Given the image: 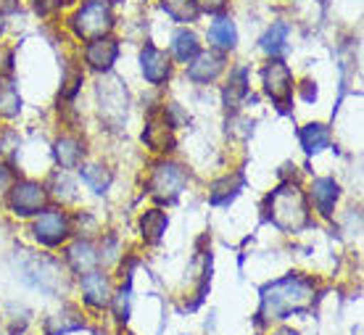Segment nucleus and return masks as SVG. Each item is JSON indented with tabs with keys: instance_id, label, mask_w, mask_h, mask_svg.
<instances>
[{
	"instance_id": "nucleus-1",
	"label": "nucleus",
	"mask_w": 364,
	"mask_h": 335,
	"mask_svg": "<svg viewBox=\"0 0 364 335\" xmlns=\"http://www.w3.org/2000/svg\"><path fill=\"white\" fill-rule=\"evenodd\" d=\"M314 280L304 275H288L282 280H274L262 290V309L259 317L262 322L285 319L296 312H306L314 304Z\"/></svg>"
},
{
	"instance_id": "nucleus-2",
	"label": "nucleus",
	"mask_w": 364,
	"mask_h": 335,
	"mask_svg": "<svg viewBox=\"0 0 364 335\" xmlns=\"http://www.w3.org/2000/svg\"><path fill=\"white\" fill-rule=\"evenodd\" d=\"M267 211L272 225L282 233H299L309 225L306 198L293 182H282L277 191H272V196L267 198Z\"/></svg>"
},
{
	"instance_id": "nucleus-3",
	"label": "nucleus",
	"mask_w": 364,
	"mask_h": 335,
	"mask_svg": "<svg viewBox=\"0 0 364 335\" xmlns=\"http://www.w3.org/2000/svg\"><path fill=\"white\" fill-rule=\"evenodd\" d=\"M72 27L82 40H100V37H106L109 29L114 27L109 3H87V6H82L74 14Z\"/></svg>"
},
{
	"instance_id": "nucleus-4",
	"label": "nucleus",
	"mask_w": 364,
	"mask_h": 335,
	"mask_svg": "<svg viewBox=\"0 0 364 335\" xmlns=\"http://www.w3.org/2000/svg\"><path fill=\"white\" fill-rule=\"evenodd\" d=\"M21 272H24V280H27L32 288L43 290L48 296L58 293L61 285H64L61 267H58L53 259H46V256H27V259L21 262Z\"/></svg>"
},
{
	"instance_id": "nucleus-5",
	"label": "nucleus",
	"mask_w": 364,
	"mask_h": 335,
	"mask_svg": "<svg viewBox=\"0 0 364 335\" xmlns=\"http://www.w3.org/2000/svg\"><path fill=\"white\" fill-rule=\"evenodd\" d=\"M185 185H188V172L177 166V164H156L154 166V174H151V182H148V188H151V196L159 201H174L185 191Z\"/></svg>"
},
{
	"instance_id": "nucleus-6",
	"label": "nucleus",
	"mask_w": 364,
	"mask_h": 335,
	"mask_svg": "<svg viewBox=\"0 0 364 335\" xmlns=\"http://www.w3.org/2000/svg\"><path fill=\"white\" fill-rule=\"evenodd\" d=\"M98 100H100V117L109 122L111 127H119L127 117V90L122 80L109 77L98 85Z\"/></svg>"
},
{
	"instance_id": "nucleus-7",
	"label": "nucleus",
	"mask_w": 364,
	"mask_h": 335,
	"mask_svg": "<svg viewBox=\"0 0 364 335\" xmlns=\"http://www.w3.org/2000/svg\"><path fill=\"white\" fill-rule=\"evenodd\" d=\"M46 206V188L40 182L21 180L9 193V208L16 217H32Z\"/></svg>"
},
{
	"instance_id": "nucleus-8",
	"label": "nucleus",
	"mask_w": 364,
	"mask_h": 335,
	"mask_svg": "<svg viewBox=\"0 0 364 335\" xmlns=\"http://www.w3.org/2000/svg\"><path fill=\"white\" fill-rule=\"evenodd\" d=\"M262 80H264L267 95H269L272 100H277V106H280V109H285V106L291 103V95H293L291 69L282 64V61H272V64H267Z\"/></svg>"
},
{
	"instance_id": "nucleus-9",
	"label": "nucleus",
	"mask_w": 364,
	"mask_h": 335,
	"mask_svg": "<svg viewBox=\"0 0 364 335\" xmlns=\"http://www.w3.org/2000/svg\"><path fill=\"white\" fill-rule=\"evenodd\" d=\"M69 235V219L58 208H48L35 219V238L43 245H61Z\"/></svg>"
},
{
	"instance_id": "nucleus-10",
	"label": "nucleus",
	"mask_w": 364,
	"mask_h": 335,
	"mask_svg": "<svg viewBox=\"0 0 364 335\" xmlns=\"http://www.w3.org/2000/svg\"><path fill=\"white\" fill-rule=\"evenodd\" d=\"M119 55V46L109 37H100V40H92L90 46L85 48V61L92 66V69H98V72H106L114 66Z\"/></svg>"
},
{
	"instance_id": "nucleus-11",
	"label": "nucleus",
	"mask_w": 364,
	"mask_h": 335,
	"mask_svg": "<svg viewBox=\"0 0 364 335\" xmlns=\"http://www.w3.org/2000/svg\"><path fill=\"white\" fill-rule=\"evenodd\" d=\"M140 64H143V74L151 85H161L169 77V58L166 53H161L159 48L146 46L140 53Z\"/></svg>"
},
{
	"instance_id": "nucleus-12",
	"label": "nucleus",
	"mask_w": 364,
	"mask_h": 335,
	"mask_svg": "<svg viewBox=\"0 0 364 335\" xmlns=\"http://www.w3.org/2000/svg\"><path fill=\"white\" fill-rule=\"evenodd\" d=\"M341 196V188H338L336 180L330 177H319V180L311 182V201L322 217H333V208H336V201Z\"/></svg>"
},
{
	"instance_id": "nucleus-13",
	"label": "nucleus",
	"mask_w": 364,
	"mask_h": 335,
	"mask_svg": "<svg viewBox=\"0 0 364 335\" xmlns=\"http://www.w3.org/2000/svg\"><path fill=\"white\" fill-rule=\"evenodd\" d=\"M82 293H85V301L90 304V307L100 309L106 307L111 301V288H109V280H106V275H100V272L90 270L82 275Z\"/></svg>"
},
{
	"instance_id": "nucleus-14",
	"label": "nucleus",
	"mask_w": 364,
	"mask_h": 335,
	"mask_svg": "<svg viewBox=\"0 0 364 335\" xmlns=\"http://www.w3.org/2000/svg\"><path fill=\"white\" fill-rule=\"evenodd\" d=\"M222 66H225V61H222L219 55L198 53L196 61L188 66V77H191L193 82H211V80H217V74L222 72Z\"/></svg>"
},
{
	"instance_id": "nucleus-15",
	"label": "nucleus",
	"mask_w": 364,
	"mask_h": 335,
	"mask_svg": "<svg viewBox=\"0 0 364 335\" xmlns=\"http://www.w3.org/2000/svg\"><path fill=\"white\" fill-rule=\"evenodd\" d=\"M69 264H72L74 272H80V275H85V272L95 270V264L100 262V254H95V248H92V243H87V240H77V243L69 248Z\"/></svg>"
},
{
	"instance_id": "nucleus-16",
	"label": "nucleus",
	"mask_w": 364,
	"mask_h": 335,
	"mask_svg": "<svg viewBox=\"0 0 364 335\" xmlns=\"http://www.w3.org/2000/svg\"><path fill=\"white\" fill-rule=\"evenodd\" d=\"M53 154H55V161L61 164L64 169H72V166H77V164L82 161L85 148H82V143H80L77 137L66 135V137H58V140H55Z\"/></svg>"
},
{
	"instance_id": "nucleus-17",
	"label": "nucleus",
	"mask_w": 364,
	"mask_h": 335,
	"mask_svg": "<svg viewBox=\"0 0 364 335\" xmlns=\"http://www.w3.org/2000/svg\"><path fill=\"white\" fill-rule=\"evenodd\" d=\"M143 140L148 143V148L154 151H172L174 148V137H172V124L169 122H151L143 132Z\"/></svg>"
},
{
	"instance_id": "nucleus-18",
	"label": "nucleus",
	"mask_w": 364,
	"mask_h": 335,
	"mask_svg": "<svg viewBox=\"0 0 364 335\" xmlns=\"http://www.w3.org/2000/svg\"><path fill=\"white\" fill-rule=\"evenodd\" d=\"M82 327H85V319L74 309H66V312H58L53 317H48L46 335H66V333H74V330H82Z\"/></svg>"
},
{
	"instance_id": "nucleus-19",
	"label": "nucleus",
	"mask_w": 364,
	"mask_h": 335,
	"mask_svg": "<svg viewBox=\"0 0 364 335\" xmlns=\"http://www.w3.org/2000/svg\"><path fill=\"white\" fill-rule=\"evenodd\" d=\"M240 188H243V177H240V174H232V177H222V180H217L214 185H211L209 201L214 203V206H225V203H230V201H232L237 193H240Z\"/></svg>"
},
{
	"instance_id": "nucleus-20",
	"label": "nucleus",
	"mask_w": 364,
	"mask_h": 335,
	"mask_svg": "<svg viewBox=\"0 0 364 335\" xmlns=\"http://www.w3.org/2000/svg\"><path fill=\"white\" fill-rule=\"evenodd\" d=\"M166 225H169V219L159 208H151V211H146L140 217V230H143V238H146L148 243H159L161 235L166 233Z\"/></svg>"
},
{
	"instance_id": "nucleus-21",
	"label": "nucleus",
	"mask_w": 364,
	"mask_h": 335,
	"mask_svg": "<svg viewBox=\"0 0 364 335\" xmlns=\"http://www.w3.org/2000/svg\"><path fill=\"white\" fill-rule=\"evenodd\" d=\"M301 145L306 154H319L330 145V129L325 124H306L301 129Z\"/></svg>"
},
{
	"instance_id": "nucleus-22",
	"label": "nucleus",
	"mask_w": 364,
	"mask_h": 335,
	"mask_svg": "<svg viewBox=\"0 0 364 335\" xmlns=\"http://www.w3.org/2000/svg\"><path fill=\"white\" fill-rule=\"evenodd\" d=\"M209 40L217 48H222V50H232L237 43L235 24H232L230 18H217V21L209 27Z\"/></svg>"
},
{
	"instance_id": "nucleus-23",
	"label": "nucleus",
	"mask_w": 364,
	"mask_h": 335,
	"mask_svg": "<svg viewBox=\"0 0 364 335\" xmlns=\"http://www.w3.org/2000/svg\"><path fill=\"white\" fill-rule=\"evenodd\" d=\"M246 95H248V74H246V69H237V72H232L228 90H225V103H228V109H237L240 100L246 98Z\"/></svg>"
},
{
	"instance_id": "nucleus-24",
	"label": "nucleus",
	"mask_w": 364,
	"mask_h": 335,
	"mask_svg": "<svg viewBox=\"0 0 364 335\" xmlns=\"http://www.w3.org/2000/svg\"><path fill=\"white\" fill-rule=\"evenodd\" d=\"M21 111V95L11 82H0V117H16Z\"/></svg>"
},
{
	"instance_id": "nucleus-25",
	"label": "nucleus",
	"mask_w": 364,
	"mask_h": 335,
	"mask_svg": "<svg viewBox=\"0 0 364 335\" xmlns=\"http://www.w3.org/2000/svg\"><path fill=\"white\" fill-rule=\"evenodd\" d=\"M161 6L174 21H196V16H198L196 0H161Z\"/></svg>"
},
{
	"instance_id": "nucleus-26",
	"label": "nucleus",
	"mask_w": 364,
	"mask_h": 335,
	"mask_svg": "<svg viewBox=\"0 0 364 335\" xmlns=\"http://www.w3.org/2000/svg\"><path fill=\"white\" fill-rule=\"evenodd\" d=\"M172 48H174V55H177L180 61H188V64H191L193 58L198 55V37L193 35V32H177Z\"/></svg>"
},
{
	"instance_id": "nucleus-27",
	"label": "nucleus",
	"mask_w": 364,
	"mask_h": 335,
	"mask_svg": "<svg viewBox=\"0 0 364 335\" xmlns=\"http://www.w3.org/2000/svg\"><path fill=\"white\" fill-rule=\"evenodd\" d=\"M82 180L87 182L95 193H106L111 185V172L106 169V166L90 164V166H82Z\"/></svg>"
},
{
	"instance_id": "nucleus-28",
	"label": "nucleus",
	"mask_w": 364,
	"mask_h": 335,
	"mask_svg": "<svg viewBox=\"0 0 364 335\" xmlns=\"http://www.w3.org/2000/svg\"><path fill=\"white\" fill-rule=\"evenodd\" d=\"M285 40H288V27H285V24H274V27L262 37V50H267L269 55L285 53Z\"/></svg>"
},
{
	"instance_id": "nucleus-29",
	"label": "nucleus",
	"mask_w": 364,
	"mask_h": 335,
	"mask_svg": "<svg viewBox=\"0 0 364 335\" xmlns=\"http://www.w3.org/2000/svg\"><path fill=\"white\" fill-rule=\"evenodd\" d=\"M114 312H117V319L127 322V317H129V282H127V288H122L117 293V299H114Z\"/></svg>"
},
{
	"instance_id": "nucleus-30",
	"label": "nucleus",
	"mask_w": 364,
	"mask_h": 335,
	"mask_svg": "<svg viewBox=\"0 0 364 335\" xmlns=\"http://www.w3.org/2000/svg\"><path fill=\"white\" fill-rule=\"evenodd\" d=\"M53 188H55V196L58 198H64V201H74V185L72 180L66 177V174H55L53 177Z\"/></svg>"
},
{
	"instance_id": "nucleus-31",
	"label": "nucleus",
	"mask_w": 364,
	"mask_h": 335,
	"mask_svg": "<svg viewBox=\"0 0 364 335\" xmlns=\"http://www.w3.org/2000/svg\"><path fill=\"white\" fill-rule=\"evenodd\" d=\"M80 85H82V72H69L64 80V95L66 98H74L77 90H80Z\"/></svg>"
},
{
	"instance_id": "nucleus-32",
	"label": "nucleus",
	"mask_w": 364,
	"mask_h": 335,
	"mask_svg": "<svg viewBox=\"0 0 364 335\" xmlns=\"http://www.w3.org/2000/svg\"><path fill=\"white\" fill-rule=\"evenodd\" d=\"M35 9L40 11V14H50V11L61 9V0H37Z\"/></svg>"
},
{
	"instance_id": "nucleus-33",
	"label": "nucleus",
	"mask_w": 364,
	"mask_h": 335,
	"mask_svg": "<svg viewBox=\"0 0 364 335\" xmlns=\"http://www.w3.org/2000/svg\"><path fill=\"white\" fill-rule=\"evenodd\" d=\"M196 6H198V9H203V11H211V14H214V11H222V9H225V0H196Z\"/></svg>"
},
{
	"instance_id": "nucleus-34",
	"label": "nucleus",
	"mask_w": 364,
	"mask_h": 335,
	"mask_svg": "<svg viewBox=\"0 0 364 335\" xmlns=\"http://www.w3.org/2000/svg\"><path fill=\"white\" fill-rule=\"evenodd\" d=\"M18 9L16 0H0V14H14Z\"/></svg>"
},
{
	"instance_id": "nucleus-35",
	"label": "nucleus",
	"mask_w": 364,
	"mask_h": 335,
	"mask_svg": "<svg viewBox=\"0 0 364 335\" xmlns=\"http://www.w3.org/2000/svg\"><path fill=\"white\" fill-rule=\"evenodd\" d=\"M304 85H306V87H304V98H306V100H314V98H317V90L311 87V82H304Z\"/></svg>"
},
{
	"instance_id": "nucleus-36",
	"label": "nucleus",
	"mask_w": 364,
	"mask_h": 335,
	"mask_svg": "<svg viewBox=\"0 0 364 335\" xmlns=\"http://www.w3.org/2000/svg\"><path fill=\"white\" fill-rule=\"evenodd\" d=\"M274 335H299L296 330H291V327H282V330H277Z\"/></svg>"
}]
</instances>
